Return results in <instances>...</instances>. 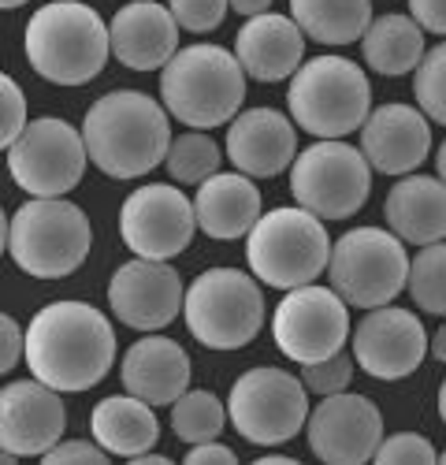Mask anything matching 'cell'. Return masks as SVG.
<instances>
[{"label": "cell", "instance_id": "cell-1", "mask_svg": "<svg viewBox=\"0 0 446 465\" xmlns=\"http://www.w3.org/2000/svg\"><path fill=\"white\" fill-rule=\"evenodd\" d=\"M23 361L56 391H90L116 361V331L90 302H53L26 324Z\"/></svg>", "mask_w": 446, "mask_h": 465}, {"label": "cell", "instance_id": "cell-2", "mask_svg": "<svg viewBox=\"0 0 446 465\" xmlns=\"http://www.w3.org/2000/svg\"><path fill=\"white\" fill-rule=\"evenodd\" d=\"M90 164L108 179H138L164 164L171 145L168 108L141 90H112L97 97L82 120Z\"/></svg>", "mask_w": 446, "mask_h": 465}, {"label": "cell", "instance_id": "cell-3", "mask_svg": "<svg viewBox=\"0 0 446 465\" xmlns=\"http://www.w3.org/2000/svg\"><path fill=\"white\" fill-rule=\"evenodd\" d=\"M26 60L56 86H86L112 56L104 19L79 0H53L26 23Z\"/></svg>", "mask_w": 446, "mask_h": 465}, {"label": "cell", "instance_id": "cell-4", "mask_svg": "<svg viewBox=\"0 0 446 465\" xmlns=\"http://www.w3.org/2000/svg\"><path fill=\"white\" fill-rule=\"evenodd\" d=\"M160 101L168 115L190 131H208L238 115L246 101V71L235 53L219 45L179 49L160 74Z\"/></svg>", "mask_w": 446, "mask_h": 465}, {"label": "cell", "instance_id": "cell-5", "mask_svg": "<svg viewBox=\"0 0 446 465\" xmlns=\"http://www.w3.org/2000/svg\"><path fill=\"white\" fill-rule=\"evenodd\" d=\"M286 108L313 138H346L368 120L372 83L346 56H313L290 74Z\"/></svg>", "mask_w": 446, "mask_h": 465}, {"label": "cell", "instance_id": "cell-6", "mask_svg": "<svg viewBox=\"0 0 446 465\" xmlns=\"http://www.w3.org/2000/svg\"><path fill=\"white\" fill-rule=\"evenodd\" d=\"M93 246L86 213L67 198H30L8 223V253L34 280H63Z\"/></svg>", "mask_w": 446, "mask_h": 465}, {"label": "cell", "instance_id": "cell-7", "mask_svg": "<svg viewBox=\"0 0 446 465\" xmlns=\"http://www.w3.org/2000/svg\"><path fill=\"white\" fill-rule=\"evenodd\" d=\"M331 239L320 216L309 209H272L260 213V220L246 235V261L253 276L268 287L294 291L313 283L320 272H327Z\"/></svg>", "mask_w": 446, "mask_h": 465}, {"label": "cell", "instance_id": "cell-8", "mask_svg": "<svg viewBox=\"0 0 446 465\" xmlns=\"http://www.w3.org/2000/svg\"><path fill=\"white\" fill-rule=\"evenodd\" d=\"M182 321L208 351H242L265 328V294L242 268H208L182 294Z\"/></svg>", "mask_w": 446, "mask_h": 465}, {"label": "cell", "instance_id": "cell-9", "mask_svg": "<svg viewBox=\"0 0 446 465\" xmlns=\"http://www.w3.org/2000/svg\"><path fill=\"white\" fill-rule=\"evenodd\" d=\"M327 280L346 305L380 309L402 294L409 280V253L394 231L354 227L339 242H331Z\"/></svg>", "mask_w": 446, "mask_h": 465}, {"label": "cell", "instance_id": "cell-10", "mask_svg": "<svg viewBox=\"0 0 446 465\" xmlns=\"http://www.w3.org/2000/svg\"><path fill=\"white\" fill-rule=\"evenodd\" d=\"M372 190V164L364 153L346 145L343 138H320L302 149L290 164V193L294 202L320 220L354 216Z\"/></svg>", "mask_w": 446, "mask_h": 465}, {"label": "cell", "instance_id": "cell-11", "mask_svg": "<svg viewBox=\"0 0 446 465\" xmlns=\"http://www.w3.org/2000/svg\"><path fill=\"white\" fill-rule=\"evenodd\" d=\"M305 417H309L305 383L297 376H290V372H283V369H272V365L249 369L231 387L228 420L235 424V432L253 447L290 443L297 432L305 429Z\"/></svg>", "mask_w": 446, "mask_h": 465}, {"label": "cell", "instance_id": "cell-12", "mask_svg": "<svg viewBox=\"0 0 446 465\" xmlns=\"http://www.w3.org/2000/svg\"><path fill=\"white\" fill-rule=\"evenodd\" d=\"M86 164L90 153L82 131H74L56 115L30 120L23 134L8 145V172L30 198H63L82 183Z\"/></svg>", "mask_w": 446, "mask_h": 465}, {"label": "cell", "instance_id": "cell-13", "mask_svg": "<svg viewBox=\"0 0 446 465\" xmlns=\"http://www.w3.org/2000/svg\"><path fill=\"white\" fill-rule=\"evenodd\" d=\"M272 339L297 365L339 354L350 339V305L331 287H294L272 313Z\"/></svg>", "mask_w": 446, "mask_h": 465}, {"label": "cell", "instance_id": "cell-14", "mask_svg": "<svg viewBox=\"0 0 446 465\" xmlns=\"http://www.w3.org/2000/svg\"><path fill=\"white\" fill-rule=\"evenodd\" d=\"M194 231V202L168 183L138 186L120 209V235L134 257L171 261L190 246Z\"/></svg>", "mask_w": 446, "mask_h": 465}, {"label": "cell", "instance_id": "cell-15", "mask_svg": "<svg viewBox=\"0 0 446 465\" xmlns=\"http://www.w3.org/2000/svg\"><path fill=\"white\" fill-rule=\"evenodd\" d=\"M305 436L313 458L324 465H364L383 443V413L364 395H324L305 417Z\"/></svg>", "mask_w": 446, "mask_h": 465}, {"label": "cell", "instance_id": "cell-16", "mask_svg": "<svg viewBox=\"0 0 446 465\" xmlns=\"http://www.w3.org/2000/svg\"><path fill=\"white\" fill-rule=\"evenodd\" d=\"M182 276L168 261L134 257L116 268L108 283V305L127 328L160 331L182 313Z\"/></svg>", "mask_w": 446, "mask_h": 465}, {"label": "cell", "instance_id": "cell-17", "mask_svg": "<svg viewBox=\"0 0 446 465\" xmlns=\"http://www.w3.org/2000/svg\"><path fill=\"white\" fill-rule=\"evenodd\" d=\"M428 354V331L417 313L394 305L368 309L354 328V361L376 380H405Z\"/></svg>", "mask_w": 446, "mask_h": 465}, {"label": "cell", "instance_id": "cell-18", "mask_svg": "<svg viewBox=\"0 0 446 465\" xmlns=\"http://www.w3.org/2000/svg\"><path fill=\"white\" fill-rule=\"evenodd\" d=\"M67 410L56 387L42 380H15L0 387V447L15 458H42L63 440Z\"/></svg>", "mask_w": 446, "mask_h": 465}, {"label": "cell", "instance_id": "cell-19", "mask_svg": "<svg viewBox=\"0 0 446 465\" xmlns=\"http://www.w3.org/2000/svg\"><path fill=\"white\" fill-rule=\"evenodd\" d=\"M361 153L364 161L383 175H409L417 172L431 153V127L428 115L413 104H380L361 124Z\"/></svg>", "mask_w": 446, "mask_h": 465}, {"label": "cell", "instance_id": "cell-20", "mask_svg": "<svg viewBox=\"0 0 446 465\" xmlns=\"http://www.w3.org/2000/svg\"><path fill=\"white\" fill-rule=\"evenodd\" d=\"M228 161L249 179H272L297 157V131L279 108H246L231 120Z\"/></svg>", "mask_w": 446, "mask_h": 465}, {"label": "cell", "instance_id": "cell-21", "mask_svg": "<svg viewBox=\"0 0 446 465\" xmlns=\"http://www.w3.org/2000/svg\"><path fill=\"white\" fill-rule=\"evenodd\" d=\"M112 56L131 71H157L179 53V23L157 0H131L108 23Z\"/></svg>", "mask_w": 446, "mask_h": 465}, {"label": "cell", "instance_id": "cell-22", "mask_svg": "<svg viewBox=\"0 0 446 465\" xmlns=\"http://www.w3.org/2000/svg\"><path fill=\"white\" fill-rule=\"evenodd\" d=\"M235 56L246 79L257 83H283L305 64V34L290 15H249L235 37Z\"/></svg>", "mask_w": 446, "mask_h": 465}, {"label": "cell", "instance_id": "cell-23", "mask_svg": "<svg viewBox=\"0 0 446 465\" xmlns=\"http://www.w3.org/2000/svg\"><path fill=\"white\" fill-rule=\"evenodd\" d=\"M120 380L127 395H138L149 406H171L190 387V354L164 335L138 339L123 354Z\"/></svg>", "mask_w": 446, "mask_h": 465}, {"label": "cell", "instance_id": "cell-24", "mask_svg": "<svg viewBox=\"0 0 446 465\" xmlns=\"http://www.w3.org/2000/svg\"><path fill=\"white\" fill-rule=\"evenodd\" d=\"M387 227L409 246H431L446 239V186L439 175H398L383 205Z\"/></svg>", "mask_w": 446, "mask_h": 465}, {"label": "cell", "instance_id": "cell-25", "mask_svg": "<svg viewBox=\"0 0 446 465\" xmlns=\"http://www.w3.org/2000/svg\"><path fill=\"white\" fill-rule=\"evenodd\" d=\"M194 216L198 227L216 242L246 239L249 227L260 220V190L242 172H216L198 183Z\"/></svg>", "mask_w": 446, "mask_h": 465}, {"label": "cell", "instance_id": "cell-26", "mask_svg": "<svg viewBox=\"0 0 446 465\" xmlns=\"http://www.w3.org/2000/svg\"><path fill=\"white\" fill-rule=\"evenodd\" d=\"M90 432L93 440L116 458H138L145 450H153L160 424L149 402L138 395H112L101 399L90 413Z\"/></svg>", "mask_w": 446, "mask_h": 465}, {"label": "cell", "instance_id": "cell-27", "mask_svg": "<svg viewBox=\"0 0 446 465\" xmlns=\"http://www.w3.org/2000/svg\"><path fill=\"white\" fill-rule=\"evenodd\" d=\"M361 53L372 71L398 79V74L417 71L424 56V30L413 23V15H398V12L376 15L361 34Z\"/></svg>", "mask_w": 446, "mask_h": 465}, {"label": "cell", "instance_id": "cell-28", "mask_svg": "<svg viewBox=\"0 0 446 465\" xmlns=\"http://www.w3.org/2000/svg\"><path fill=\"white\" fill-rule=\"evenodd\" d=\"M290 19L320 45H354L372 23V0H290Z\"/></svg>", "mask_w": 446, "mask_h": 465}, {"label": "cell", "instance_id": "cell-29", "mask_svg": "<svg viewBox=\"0 0 446 465\" xmlns=\"http://www.w3.org/2000/svg\"><path fill=\"white\" fill-rule=\"evenodd\" d=\"M223 424H228V410L223 402L205 391V387H186V391L171 402V432L182 440V443H208L223 432Z\"/></svg>", "mask_w": 446, "mask_h": 465}, {"label": "cell", "instance_id": "cell-30", "mask_svg": "<svg viewBox=\"0 0 446 465\" xmlns=\"http://www.w3.org/2000/svg\"><path fill=\"white\" fill-rule=\"evenodd\" d=\"M219 145L205 134V131H186L179 138H171L168 145V157H164V168L175 183H186V186H198L205 183L208 175L219 172Z\"/></svg>", "mask_w": 446, "mask_h": 465}, {"label": "cell", "instance_id": "cell-31", "mask_svg": "<svg viewBox=\"0 0 446 465\" xmlns=\"http://www.w3.org/2000/svg\"><path fill=\"white\" fill-rule=\"evenodd\" d=\"M405 291L417 302V309L431 317H446V242H431L409 261Z\"/></svg>", "mask_w": 446, "mask_h": 465}, {"label": "cell", "instance_id": "cell-32", "mask_svg": "<svg viewBox=\"0 0 446 465\" xmlns=\"http://www.w3.org/2000/svg\"><path fill=\"white\" fill-rule=\"evenodd\" d=\"M413 94L431 124L446 127V42L428 49L413 71Z\"/></svg>", "mask_w": 446, "mask_h": 465}, {"label": "cell", "instance_id": "cell-33", "mask_svg": "<svg viewBox=\"0 0 446 465\" xmlns=\"http://www.w3.org/2000/svg\"><path fill=\"white\" fill-rule=\"evenodd\" d=\"M350 380H354V358L350 354H331V358H324V361H309V365H302V383H305V391H313V395H339V391H346L350 387Z\"/></svg>", "mask_w": 446, "mask_h": 465}, {"label": "cell", "instance_id": "cell-34", "mask_svg": "<svg viewBox=\"0 0 446 465\" xmlns=\"http://www.w3.org/2000/svg\"><path fill=\"white\" fill-rule=\"evenodd\" d=\"M372 458L380 465H431L439 454L421 432H398V436H387Z\"/></svg>", "mask_w": 446, "mask_h": 465}, {"label": "cell", "instance_id": "cell-35", "mask_svg": "<svg viewBox=\"0 0 446 465\" xmlns=\"http://www.w3.org/2000/svg\"><path fill=\"white\" fill-rule=\"evenodd\" d=\"M26 124H30L26 120V97H23L19 83L0 71V149H8L23 134Z\"/></svg>", "mask_w": 446, "mask_h": 465}, {"label": "cell", "instance_id": "cell-36", "mask_svg": "<svg viewBox=\"0 0 446 465\" xmlns=\"http://www.w3.org/2000/svg\"><path fill=\"white\" fill-rule=\"evenodd\" d=\"M171 15L182 30L190 34H208L223 23V15H228V0H171Z\"/></svg>", "mask_w": 446, "mask_h": 465}, {"label": "cell", "instance_id": "cell-37", "mask_svg": "<svg viewBox=\"0 0 446 465\" xmlns=\"http://www.w3.org/2000/svg\"><path fill=\"white\" fill-rule=\"evenodd\" d=\"M49 465H71V461H86V465H101L104 458H108V450L93 440V443H82V440H60L56 447H49L45 454H42Z\"/></svg>", "mask_w": 446, "mask_h": 465}, {"label": "cell", "instance_id": "cell-38", "mask_svg": "<svg viewBox=\"0 0 446 465\" xmlns=\"http://www.w3.org/2000/svg\"><path fill=\"white\" fill-rule=\"evenodd\" d=\"M23 351H26V331L8 313H0V376H8L23 361Z\"/></svg>", "mask_w": 446, "mask_h": 465}, {"label": "cell", "instance_id": "cell-39", "mask_svg": "<svg viewBox=\"0 0 446 465\" xmlns=\"http://www.w3.org/2000/svg\"><path fill=\"white\" fill-rule=\"evenodd\" d=\"M409 15L424 34H446V0H409Z\"/></svg>", "mask_w": 446, "mask_h": 465}, {"label": "cell", "instance_id": "cell-40", "mask_svg": "<svg viewBox=\"0 0 446 465\" xmlns=\"http://www.w3.org/2000/svg\"><path fill=\"white\" fill-rule=\"evenodd\" d=\"M186 465H238V454L231 447L208 440V443H194L186 450Z\"/></svg>", "mask_w": 446, "mask_h": 465}, {"label": "cell", "instance_id": "cell-41", "mask_svg": "<svg viewBox=\"0 0 446 465\" xmlns=\"http://www.w3.org/2000/svg\"><path fill=\"white\" fill-rule=\"evenodd\" d=\"M228 8H235L238 15H265L272 8V0H228Z\"/></svg>", "mask_w": 446, "mask_h": 465}, {"label": "cell", "instance_id": "cell-42", "mask_svg": "<svg viewBox=\"0 0 446 465\" xmlns=\"http://www.w3.org/2000/svg\"><path fill=\"white\" fill-rule=\"evenodd\" d=\"M431 354H435V361L446 365V321H442V328H439L435 339H431Z\"/></svg>", "mask_w": 446, "mask_h": 465}, {"label": "cell", "instance_id": "cell-43", "mask_svg": "<svg viewBox=\"0 0 446 465\" xmlns=\"http://www.w3.org/2000/svg\"><path fill=\"white\" fill-rule=\"evenodd\" d=\"M435 175H439L442 186H446V138H442V145H439V153H435Z\"/></svg>", "mask_w": 446, "mask_h": 465}, {"label": "cell", "instance_id": "cell-44", "mask_svg": "<svg viewBox=\"0 0 446 465\" xmlns=\"http://www.w3.org/2000/svg\"><path fill=\"white\" fill-rule=\"evenodd\" d=\"M8 216H5V209H0V257H5L8 253Z\"/></svg>", "mask_w": 446, "mask_h": 465}, {"label": "cell", "instance_id": "cell-45", "mask_svg": "<svg viewBox=\"0 0 446 465\" xmlns=\"http://www.w3.org/2000/svg\"><path fill=\"white\" fill-rule=\"evenodd\" d=\"M131 461H134V465H168V458L149 454V450H145V454H138V458H131Z\"/></svg>", "mask_w": 446, "mask_h": 465}, {"label": "cell", "instance_id": "cell-46", "mask_svg": "<svg viewBox=\"0 0 446 465\" xmlns=\"http://www.w3.org/2000/svg\"><path fill=\"white\" fill-rule=\"evenodd\" d=\"M260 465H297L294 458H276V454H268V458H260Z\"/></svg>", "mask_w": 446, "mask_h": 465}, {"label": "cell", "instance_id": "cell-47", "mask_svg": "<svg viewBox=\"0 0 446 465\" xmlns=\"http://www.w3.org/2000/svg\"><path fill=\"white\" fill-rule=\"evenodd\" d=\"M439 417H442V424H446V380H442V387H439Z\"/></svg>", "mask_w": 446, "mask_h": 465}, {"label": "cell", "instance_id": "cell-48", "mask_svg": "<svg viewBox=\"0 0 446 465\" xmlns=\"http://www.w3.org/2000/svg\"><path fill=\"white\" fill-rule=\"evenodd\" d=\"M26 0H0V12H8V8H23Z\"/></svg>", "mask_w": 446, "mask_h": 465}, {"label": "cell", "instance_id": "cell-49", "mask_svg": "<svg viewBox=\"0 0 446 465\" xmlns=\"http://www.w3.org/2000/svg\"><path fill=\"white\" fill-rule=\"evenodd\" d=\"M8 461H15V454H12V450H5V447H0V465H8Z\"/></svg>", "mask_w": 446, "mask_h": 465}, {"label": "cell", "instance_id": "cell-50", "mask_svg": "<svg viewBox=\"0 0 446 465\" xmlns=\"http://www.w3.org/2000/svg\"><path fill=\"white\" fill-rule=\"evenodd\" d=\"M439 461H442V465H446V450H442V454H439Z\"/></svg>", "mask_w": 446, "mask_h": 465}]
</instances>
